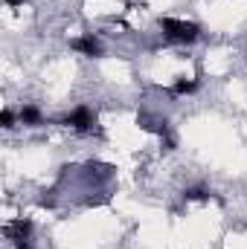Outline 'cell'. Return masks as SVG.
<instances>
[{
	"label": "cell",
	"mask_w": 247,
	"mask_h": 249,
	"mask_svg": "<svg viewBox=\"0 0 247 249\" xmlns=\"http://www.w3.org/2000/svg\"><path fill=\"white\" fill-rule=\"evenodd\" d=\"M160 26L166 32L169 41H178V44H189L198 38V26L195 23H186V20H175V18H160Z\"/></svg>",
	"instance_id": "1"
},
{
	"label": "cell",
	"mask_w": 247,
	"mask_h": 249,
	"mask_svg": "<svg viewBox=\"0 0 247 249\" xmlns=\"http://www.w3.org/2000/svg\"><path fill=\"white\" fill-rule=\"evenodd\" d=\"M64 122L73 124L76 130H87V127L93 124V116H90V110H87V107H76V110H73V113H70Z\"/></svg>",
	"instance_id": "2"
},
{
	"label": "cell",
	"mask_w": 247,
	"mask_h": 249,
	"mask_svg": "<svg viewBox=\"0 0 247 249\" xmlns=\"http://www.w3.org/2000/svg\"><path fill=\"white\" fill-rule=\"evenodd\" d=\"M6 232H9V238H12V241H18V244H21V241H26V238H29L32 223H29V220H18V223H12Z\"/></svg>",
	"instance_id": "3"
},
{
	"label": "cell",
	"mask_w": 247,
	"mask_h": 249,
	"mask_svg": "<svg viewBox=\"0 0 247 249\" xmlns=\"http://www.w3.org/2000/svg\"><path fill=\"white\" fill-rule=\"evenodd\" d=\"M73 47L82 50V53H87V55H102V44H99L96 38H76Z\"/></svg>",
	"instance_id": "4"
},
{
	"label": "cell",
	"mask_w": 247,
	"mask_h": 249,
	"mask_svg": "<svg viewBox=\"0 0 247 249\" xmlns=\"http://www.w3.org/2000/svg\"><path fill=\"white\" fill-rule=\"evenodd\" d=\"M21 119H23V122H38V119H41V113H38V110H35V107H26V110H23V113H21Z\"/></svg>",
	"instance_id": "5"
},
{
	"label": "cell",
	"mask_w": 247,
	"mask_h": 249,
	"mask_svg": "<svg viewBox=\"0 0 247 249\" xmlns=\"http://www.w3.org/2000/svg\"><path fill=\"white\" fill-rule=\"evenodd\" d=\"M195 87H198L195 81H178V84H175V93H192Z\"/></svg>",
	"instance_id": "6"
},
{
	"label": "cell",
	"mask_w": 247,
	"mask_h": 249,
	"mask_svg": "<svg viewBox=\"0 0 247 249\" xmlns=\"http://www.w3.org/2000/svg\"><path fill=\"white\" fill-rule=\"evenodd\" d=\"M0 122L9 127V124H12V110H3V113H0Z\"/></svg>",
	"instance_id": "7"
},
{
	"label": "cell",
	"mask_w": 247,
	"mask_h": 249,
	"mask_svg": "<svg viewBox=\"0 0 247 249\" xmlns=\"http://www.w3.org/2000/svg\"><path fill=\"white\" fill-rule=\"evenodd\" d=\"M9 3H18V0H9Z\"/></svg>",
	"instance_id": "8"
}]
</instances>
